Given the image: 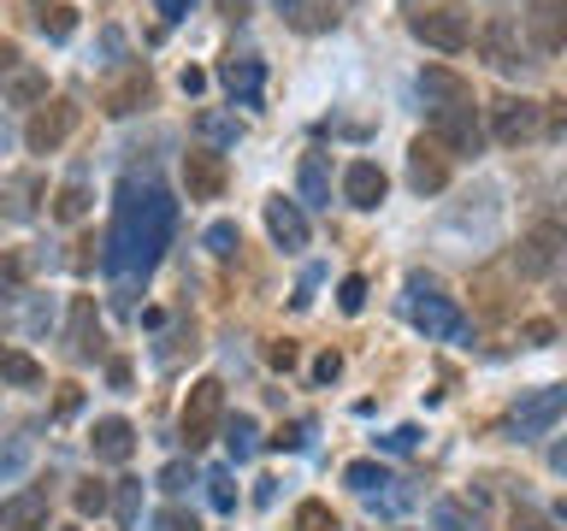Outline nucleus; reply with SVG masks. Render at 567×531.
Instances as JSON below:
<instances>
[{"label":"nucleus","mask_w":567,"mask_h":531,"mask_svg":"<svg viewBox=\"0 0 567 531\" xmlns=\"http://www.w3.org/2000/svg\"><path fill=\"white\" fill-rule=\"evenodd\" d=\"M207 485H213V508H219V513H230V508H237V490H230V472H213Z\"/></svg>","instance_id":"38"},{"label":"nucleus","mask_w":567,"mask_h":531,"mask_svg":"<svg viewBox=\"0 0 567 531\" xmlns=\"http://www.w3.org/2000/svg\"><path fill=\"white\" fill-rule=\"evenodd\" d=\"M296 184H301V201L326 207V201H331V171H326V154H301Z\"/></svg>","instance_id":"23"},{"label":"nucleus","mask_w":567,"mask_h":531,"mask_svg":"<svg viewBox=\"0 0 567 531\" xmlns=\"http://www.w3.org/2000/svg\"><path fill=\"white\" fill-rule=\"evenodd\" d=\"M432 525H437V531H485V520H478L467 502H455V496L432 502Z\"/></svg>","instance_id":"26"},{"label":"nucleus","mask_w":567,"mask_h":531,"mask_svg":"<svg viewBox=\"0 0 567 531\" xmlns=\"http://www.w3.org/2000/svg\"><path fill=\"white\" fill-rule=\"evenodd\" d=\"M219 425H225V384L219 378H195L184 389V407H177V431H184L189 455L207 449V442L219 437Z\"/></svg>","instance_id":"3"},{"label":"nucleus","mask_w":567,"mask_h":531,"mask_svg":"<svg viewBox=\"0 0 567 531\" xmlns=\"http://www.w3.org/2000/svg\"><path fill=\"white\" fill-rule=\"evenodd\" d=\"M148 65H124L118 77H106L101 83V113H113V118H124V113H136L142 101H148Z\"/></svg>","instance_id":"15"},{"label":"nucleus","mask_w":567,"mask_h":531,"mask_svg":"<svg viewBox=\"0 0 567 531\" xmlns=\"http://www.w3.org/2000/svg\"><path fill=\"white\" fill-rule=\"evenodd\" d=\"M136 508H142V485H136V478H118V490H113L118 525H136Z\"/></svg>","instance_id":"33"},{"label":"nucleus","mask_w":567,"mask_h":531,"mask_svg":"<svg viewBox=\"0 0 567 531\" xmlns=\"http://www.w3.org/2000/svg\"><path fill=\"white\" fill-rule=\"evenodd\" d=\"M7 101H12V106H42V101H48V77H42L35 65H18L12 83H7Z\"/></svg>","instance_id":"25"},{"label":"nucleus","mask_w":567,"mask_h":531,"mask_svg":"<svg viewBox=\"0 0 567 531\" xmlns=\"http://www.w3.org/2000/svg\"><path fill=\"white\" fill-rule=\"evenodd\" d=\"M432 142H437L443 154H478V148H485L478 101H467V106H443V113H432Z\"/></svg>","instance_id":"8"},{"label":"nucleus","mask_w":567,"mask_h":531,"mask_svg":"<svg viewBox=\"0 0 567 531\" xmlns=\"http://www.w3.org/2000/svg\"><path fill=\"white\" fill-rule=\"evenodd\" d=\"M24 65V53H18V42H0V83H12V71Z\"/></svg>","instance_id":"41"},{"label":"nucleus","mask_w":567,"mask_h":531,"mask_svg":"<svg viewBox=\"0 0 567 531\" xmlns=\"http://www.w3.org/2000/svg\"><path fill=\"white\" fill-rule=\"evenodd\" d=\"M255 449V419H237L230 425V455H248Z\"/></svg>","instance_id":"39"},{"label":"nucleus","mask_w":567,"mask_h":531,"mask_svg":"<svg viewBox=\"0 0 567 531\" xmlns=\"http://www.w3.org/2000/svg\"><path fill=\"white\" fill-rule=\"evenodd\" d=\"M83 212H89V184H83V177H71V184L53 189V219H60V225H78Z\"/></svg>","instance_id":"28"},{"label":"nucleus","mask_w":567,"mask_h":531,"mask_svg":"<svg viewBox=\"0 0 567 531\" xmlns=\"http://www.w3.org/2000/svg\"><path fill=\"white\" fill-rule=\"evenodd\" d=\"M230 184V166H225V154L219 148H189L184 154V189H189V201H219Z\"/></svg>","instance_id":"10"},{"label":"nucleus","mask_w":567,"mask_h":531,"mask_svg":"<svg viewBox=\"0 0 567 531\" xmlns=\"http://www.w3.org/2000/svg\"><path fill=\"white\" fill-rule=\"evenodd\" d=\"M266 361H272V366H284V372H290V366H296V343H272V348H266Z\"/></svg>","instance_id":"44"},{"label":"nucleus","mask_w":567,"mask_h":531,"mask_svg":"<svg viewBox=\"0 0 567 531\" xmlns=\"http://www.w3.org/2000/svg\"><path fill=\"white\" fill-rule=\"evenodd\" d=\"M207 248H213V254H219V260H230V254H237V248H243L237 225H230V219H219V225L207 230Z\"/></svg>","instance_id":"34"},{"label":"nucleus","mask_w":567,"mask_h":531,"mask_svg":"<svg viewBox=\"0 0 567 531\" xmlns=\"http://www.w3.org/2000/svg\"><path fill=\"white\" fill-rule=\"evenodd\" d=\"M561 414H567V384H544V389H532V396H520V407H514V431L544 437V431H556Z\"/></svg>","instance_id":"11"},{"label":"nucleus","mask_w":567,"mask_h":531,"mask_svg":"<svg viewBox=\"0 0 567 531\" xmlns=\"http://www.w3.org/2000/svg\"><path fill=\"white\" fill-rule=\"evenodd\" d=\"M420 101L432 106V113H443V106H467L473 83L461 77V71H450V65H425L420 71Z\"/></svg>","instance_id":"18"},{"label":"nucleus","mask_w":567,"mask_h":531,"mask_svg":"<svg viewBox=\"0 0 567 531\" xmlns=\"http://www.w3.org/2000/svg\"><path fill=\"white\" fill-rule=\"evenodd\" d=\"M408 30H414L425 48H437V53H461V48H473V18L461 12V7L414 12V18H408Z\"/></svg>","instance_id":"5"},{"label":"nucleus","mask_w":567,"mask_h":531,"mask_svg":"<svg viewBox=\"0 0 567 531\" xmlns=\"http://www.w3.org/2000/svg\"><path fill=\"white\" fill-rule=\"evenodd\" d=\"M290 531H343V520L331 513V502H319V496H308V502H296V513H290Z\"/></svg>","instance_id":"27"},{"label":"nucleus","mask_w":567,"mask_h":531,"mask_svg":"<svg viewBox=\"0 0 567 531\" xmlns=\"http://www.w3.org/2000/svg\"><path fill=\"white\" fill-rule=\"evenodd\" d=\"M65 348H71V361H95V354H101L95 295H71V313H65Z\"/></svg>","instance_id":"13"},{"label":"nucleus","mask_w":567,"mask_h":531,"mask_svg":"<svg viewBox=\"0 0 567 531\" xmlns=\"http://www.w3.org/2000/svg\"><path fill=\"white\" fill-rule=\"evenodd\" d=\"M159 531H195V520H189V513H177V508H166V513H159Z\"/></svg>","instance_id":"45"},{"label":"nucleus","mask_w":567,"mask_h":531,"mask_svg":"<svg viewBox=\"0 0 567 531\" xmlns=\"http://www.w3.org/2000/svg\"><path fill=\"white\" fill-rule=\"evenodd\" d=\"M0 154H7V124H0Z\"/></svg>","instance_id":"52"},{"label":"nucleus","mask_w":567,"mask_h":531,"mask_svg":"<svg viewBox=\"0 0 567 531\" xmlns=\"http://www.w3.org/2000/svg\"><path fill=\"white\" fill-rule=\"evenodd\" d=\"M272 449H301V431H296V425H290V431H278Z\"/></svg>","instance_id":"49"},{"label":"nucleus","mask_w":567,"mask_h":531,"mask_svg":"<svg viewBox=\"0 0 567 531\" xmlns=\"http://www.w3.org/2000/svg\"><path fill=\"white\" fill-rule=\"evenodd\" d=\"M549 467H556V472H561V478H567V437H561V442H556V449H549Z\"/></svg>","instance_id":"50"},{"label":"nucleus","mask_w":567,"mask_h":531,"mask_svg":"<svg viewBox=\"0 0 567 531\" xmlns=\"http://www.w3.org/2000/svg\"><path fill=\"white\" fill-rule=\"evenodd\" d=\"M544 131H567V101H549V113H544Z\"/></svg>","instance_id":"46"},{"label":"nucleus","mask_w":567,"mask_h":531,"mask_svg":"<svg viewBox=\"0 0 567 531\" xmlns=\"http://www.w3.org/2000/svg\"><path fill=\"white\" fill-rule=\"evenodd\" d=\"M219 77H225V88H230V95H237L243 106H255L260 88H266V65L255 60V53H225Z\"/></svg>","instance_id":"20"},{"label":"nucleus","mask_w":567,"mask_h":531,"mask_svg":"<svg viewBox=\"0 0 567 531\" xmlns=\"http://www.w3.org/2000/svg\"><path fill=\"white\" fill-rule=\"evenodd\" d=\"M514 531H549V520L532 513V508H514Z\"/></svg>","instance_id":"42"},{"label":"nucleus","mask_w":567,"mask_h":531,"mask_svg":"<svg viewBox=\"0 0 567 531\" xmlns=\"http://www.w3.org/2000/svg\"><path fill=\"white\" fill-rule=\"evenodd\" d=\"M159 485H166V490H184V467H177V460H172V467L159 472Z\"/></svg>","instance_id":"48"},{"label":"nucleus","mask_w":567,"mask_h":531,"mask_svg":"<svg viewBox=\"0 0 567 531\" xmlns=\"http://www.w3.org/2000/svg\"><path fill=\"white\" fill-rule=\"evenodd\" d=\"M561 260H567V207H549V212H538V219L520 230L508 266H514V278L544 283V278L561 272Z\"/></svg>","instance_id":"2"},{"label":"nucleus","mask_w":567,"mask_h":531,"mask_svg":"<svg viewBox=\"0 0 567 531\" xmlns=\"http://www.w3.org/2000/svg\"><path fill=\"white\" fill-rule=\"evenodd\" d=\"M266 230H272V242L284 248V254H301V248H308V212H301L296 201H284V195H272V201H266Z\"/></svg>","instance_id":"17"},{"label":"nucleus","mask_w":567,"mask_h":531,"mask_svg":"<svg viewBox=\"0 0 567 531\" xmlns=\"http://www.w3.org/2000/svg\"><path fill=\"white\" fill-rule=\"evenodd\" d=\"M213 12L219 18H248V0H213Z\"/></svg>","instance_id":"47"},{"label":"nucleus","mask_w":567,"mask_h":531,"mask_svg":"<svg viewBox=\"0 0 567 531\" xmlns=\"http://www.w3.org/2000/svg\"><path fill=\"white\" fill-rule=\"evenodd\" d=\"M0 531H48V490L24 485V490L0 496Z\"/></svg>","instance_id":"14"},{"label":"nucleus","mask_w":567,"mask_h":531,"mask_svg":"<svg viewBox=\"0 0 567 531\" xmlns=\"http://www.w3.org/2000/svg\"><path fill=\"white\" fill-rule=\"evenodd\" d=\"M384 171H379V159H349V166H343V201L349 207H361V212H372V207H379L384 201Z\"/></svg>","instance_id":"19"},{"label":"nucleus","mask_w":567,"mask_h":531,"mask_svg":"<svg viewBox=\"0 0 567 531\" xmlns=\"http://www.w3.org/2000/svg\"><path fill=\"white\" fill-rule=\"evenodd\" d=\"M556 308H561V319H567V278H561V295H556Z\"/></svg>","instance_id":"51"},{"label":"nucleus","mask_w":567,"mask_h":531,"mask_svg":"<svg viewBox=\"0 0 567 531\" xmlns=\"http://www.w3.org/2000/svg\"><path fill=\"white\" fill-rule=\"evenodd\" d=\"M35 24H42L48 42H71V30H78V7H65V0H35Z\"/></svg>","instance_id":"24"},{"label":"nucleus","mask_w":567,"mask_h":531,"mask_svg":"<svg viewBox=\"0 0 567 531\" xmlns=\"http://www.w3.org/2000/svg\"><path fill=\"white\" fill-rule=\"evenodd\" d=\"M343 485L361 490V496H372L379 485H390V472L379 467V460H349V467H343Z\"/></svg>","instance_id":"30"},{"label":"nucleus","mask_w":567,"mask_h":531,"mask_svg":"<svg viewBox=\"0 0 567 531\" xmlns=\"http://www.w3.org/2000/svg\"><path fill=\"white\" fill-rule=\"evenodd\" d=\"M177 230V201L159 184H124L118 189V219L113 237H106V266L113 272H154L159 254L172 248Z\"/></svg>","instance_id":"1"},{"label":"nucleus","mask_w":567,"mask_h":531,"mask_svg":"<svg viewBox=\"0 0 567 531\" xmlns=\"http://www.w3.org/2000/svg\"><path fill=\"white\" fill-rule=\"evenodd\" d=\"M520 343H526V348H549V343H556V325H549V319H526V325H520Z\"/></svg>","instance_id":"37"},{"label":"nucleus","mask_w":567,"mask_h":531,"mask_svg":"<svg viewBox=\"0 0 567 531\" xmlns=\"http://www.w3.org/2000/svg\"><path fill=\"white\" fill-rule=\"evenodd\" d=\"M337 308H343V313H361V308H367V278H343V290H337Z\"/></svg>","instance_id":"36"},{"label":"nucleus","mask_w":567,"mask_h":531,"mask_svg":"<svg viewBox=\"0 0 567 531\" xmlns=\"http://www.w3.org/2000/svg\"><path fill=\"white\" fill-rule=\"evenodd\" d=\"M71 131H78V101L53 95V101H42V106L30 113V124H24V148H30V154H60L65 142H71Z\"/></svg>","instance_id":"4"},{"label":"nucleus","mask_w":567,"mask_h":531,"mask_svg":"<svg viewBox=\"0 0 567 531\" xmlns=\"http://www.w3.org/2000/svg\"><path fill=\"white\" fill-rule=\"evenodd\" d=\"M106 508H113V490H106L101 478H83V485H78V513H95V520H101Z\"/></svg>","instance_id":"32"},{"label":"nucleus","mask_w":567,"mask_h":531,"mask_svg":"<svg viewBox=\"0 0 567 531\" xmlns=\"http://www.w3.org/2000/svg\"><path fill=\"white\" fill-rule=\"evenodd\" d=\"M89 449H95V460H113V467H118V460H131L136 455V425L131 419H95V431H89Z\"/></svg>","instance_id":"21"},{"label":"nucleus","mask_w":567,"mask_h":531,"mask_svg":"<svg viewBox=\"0 0 567 531\" xmlns=\"http://www.w3.org/2000/svg\"><path fill=\"white\" fill-rule=\"evenodd\" d=\"M491 136L503 148H520V142H538L544 136V106L538 101H520V95H503L491 106Z\"/></svg>","instance_id":"7"},{"label":"nucleus","mask_w":567,"mask_h":531,"mask_svg":"<svg viewBox=\"0 0 567 531\" xmlns=\"http://www.w3.org/2000/svg\"><path fill=\"white\" fill-rule=\"evenodd\" d=\"M24 290V254H7L0 260V295H18Z\"/></svg>","instance_id":"35"},{"label":"nucleus","mask_w":567,"mask_h":531,"mask_svg":"<svg viewBox=\"0 0 567 531\" xmlns=\"http://www.w3.org/2000/svg\"><path fill=\"white\" fill-rule=\"evenodd\" d=\"M473 42H478V60H485L491 71H503V77H514V71L526 65V53H532L526 48V30L514 24V18H491Z\"/></svg>","instance_id":"6"},{"label":"nucleus","mask_w":567,"mask_h":531,"mask_svg":"<svg viewBox=\"0 0 567 531\" xmlns=\"http://www.w3.org/2000/svg\"><path fill=\"white\" fill-rule=\"evenodd\" d=\"M278 12L290 30H308V35L337 24V0H278Z\"/></svg>","instance_id":"22"},{"label":"nucleus","mask_w":567,"mask_h":531,"mask_svg":"<svg viewBox=\"0 0 567 531\" xmlns=\"http://www.w3.org/2000/svg\"><path fill=\"white\" fill-rule=\"evenodd\" d=\"M408 319H414V325H420L425 336H461V331H467V319H461V308H455L450 295H437L432 283H425V290L414 283V301H408Z\"/></svg>","instance_id":"12"},{"label":"nucleus","mask_w":567,"mask_h":531,"mask_svg":"<svg viewBox=\"0 0 567 531\" xmlns=\"http://www.w3.org/2000/svg\"><path fill=\"white\" fill-rule=\"evenodd\" d=\"M195 131L207 136V148H225V142H237V136H243V124H237V118H225V113H202V118H195Z\"/></svg>","instance_id":"31"},{"label":"nucleus","mask_w":567,"mask_h":531,"mask_svg":"<svg viewBox=\"0 0 567 531\" xmlns=\"http://www.w3.org/2000/svg\"><path fill=\"white\" fill-rule=\"evenodd\" d=\"M408 184H414L420 195H437V189H450V154L437 148V142H414L408 148Z\"/></svg>","instance_id":"16"},{"label":"nucleus","mask_w":567,"mask_h":531,"mask_svg":"<svg viewBox=\"0 0 567 531\" xmlns=\"http://www.w3.org/2000/svg\"><path fill=\"white\" fill-rule=\"evenodd\" d=\"M337 372H343V354H331V348H326V354L313 361V378H319V384H331Z\"/></svg>","instance_id":"40"},{"label":"nucleus","mask_w":567,"mask_h":531,"mask_svg":"<svg viewBox=\"0 0 567 531\" xmlns=\"http://www.w3.org/2000/svg\"><path fill=\"white\" fill-rule=\"evenodd\" d=\"M0 384L35 389V384H42V366H35V361H30L24 348H7V354H0Z\"/></svg>","instance_id":"29"},{"label":"nucleus","mask_w":567,"mask_h":531,"mask_svg":"<svg viewBox=\"0 0 567 531\" xmlns=\"http://www.w3.org/2000/svg\"><path fill=\"white\" fill-rule=\"evenodd\" d=\"M520 30H526L532 53H561L567 48V0H532L520 12Z\"/></svg>","instance_id":"9"},{"label":"nucleus","mask_w":567,"mask_h":531,"mask_svg":"<svg viewBox=\"0 0 567 531\" xmlns=\"http://www.w3.org/2000/svg\"><path fill=\"white\" fill-rule=\"evenodd\" d=\"M154 12H159V24H177L189 12V0H154Z\"/></svg>","instance_id":"43"}]
</instances>
